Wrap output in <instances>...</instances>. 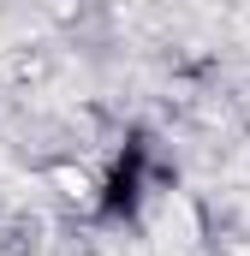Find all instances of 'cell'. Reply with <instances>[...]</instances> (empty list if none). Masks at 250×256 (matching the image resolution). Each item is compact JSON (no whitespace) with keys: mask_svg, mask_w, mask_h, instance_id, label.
I'll return each instance as SVG.
<instances>
[{"mask_svg":"<svg viewBox=\"0 0 250 256\" xmlns=\"http://www.w3.org/2000/svg\"><path fill=\"white\" fill-rule=\"evenodd\" d=\"M155 196V149L143 137H131L120 155L108 161L102 185H96V220L102 226H131Z\"/></svg>","mask_w":250,"mask_h":256,"instance_id":"cell-1","label":"cell"}]
</instances>
